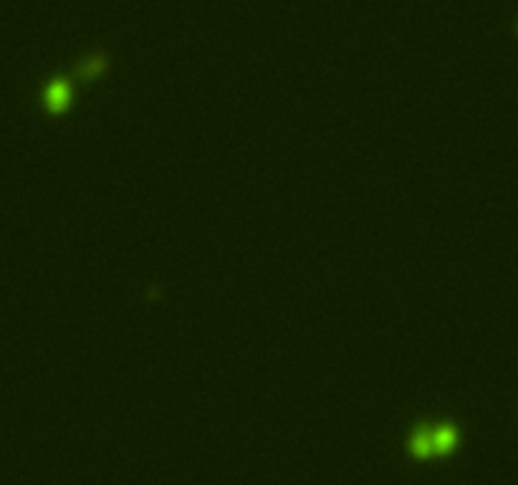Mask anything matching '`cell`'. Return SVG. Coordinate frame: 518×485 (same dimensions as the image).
<instances>
[{
    "label": "cell",
    "instance_id": "6da1fadb",
    "mask_svg": "<svg viewBox=\"0 0 518 485\" xmlns=\"http://www.w3.org/2000/svg\"><path fill=\"white\" fill-rule=\"evenodd\" d=\"M43 104H46L48 112L61 114L66 112L68 104H71V89H68L66 79H54L43 89Z\"/></svg>",
    "mask_w": 518,
    "mask_h": 485
},
{
    "label": "cell",
    "instance_id": "7a4b0ae2",
    "mask_svg": "<svg viewBox=\"0 0 518 485\" xmlns=\"http://www.w3.org/2000/svg\"><path fill=\"white\" fill-rule=\"evenodd\" d=\"M407 450L412 458L417 460H430L435 455V440H432V427L420 425L412 430L410 440H407Z\"/></svg>",
    "mask_w": 518,
    "mask_h": 485
},
{
    "label": "cell",
    "instance_id": "3957f363",
    "mask_svg": "<svg viewBox=\"0 0 518 485\" xmlns=\"http://www.w3.org/2000/svg\"><path fill=\"white\" fill-rule=\"evenodd\" d=\"M432 440H435V455H450L452 450H458V427L450 425V422L432 427Z\"/></svg>",
    "mask_w": 518,
    "mask_h": 485
},
{
    "label": "cell",
    "instance_id": "277c9868",
    "mask_svg": "<svg viewBox=\"0 0 518 485\" xmlns=\"http://www.w3.org/2000/svg\"><path fill=\"white\" fill-rule=\"evenodd\" d=\"M107 66H109V56L99 51V54H91V56H87V59L81 61L79 68H76V76H79V79H84V81H94V79H99L101 73L107 71Z\"/></svg>",
    "mask_w": 518,
    "mask_h": 485
}]
</instances>
